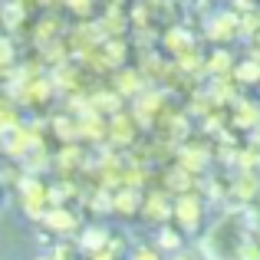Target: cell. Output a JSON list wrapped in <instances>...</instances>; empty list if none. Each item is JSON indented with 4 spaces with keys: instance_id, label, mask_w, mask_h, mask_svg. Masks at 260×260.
I'll return each mask as SVG.
<instances>
[{
    "instance_id": "obj_3",
    "label": "cell",
    "mask_w": 260,
    "mask_h": 260,
    "mask_svg": "<svg viewBox=\"0 0 260 260\" xmlns=\"http://www.w3.org/2000/svg\"><path fill=\"white\" fill-rule=\"evenodd\" d=\"M204 37L214 46H231L241 37V10H217L204 20Z\"/></svg>"
},
{
    "instance_id": "obj_4",
    "label": "cell",
    "mask_w": 260,
    "mask_h": 260,
    "mask_svg": "<svg viewBox=\"0 0 260 260\" xmlns=\"http://www.w3.org/2000/svg\"><path fill=\"white\" fill-rule=\"evenodd\" d=\"M172 204H175V198L168 194L165 188H158V191H145L139 214L145 217L148 224H155V228H165V224H172Z\"/></svg>"
},
{
    "instance_id": "obj_16",
    "label": "cell",
    "mask_w": 260,
    "mask_h": 260,
    "mask_svg": "<svg viewBox=\"0 0 260 260\" xmlns=\"http://www.w3.org/2000/svg\"><path fill=\"white\" fill-rule=\"evenodd\" d=\"M198 188V178L194 175H188V172H184V168H168V172H165V191H168V194H172V198H178V194H188V191H194Z\"/></svg>"
},
{
    "instance_id": "obj_6",
    "label": "cell",
    "mask_w": 260,
    "mask_h": 260,
    "mask_svg": "<svg viewBox=\"0 0 260 260\" xmlns=\"http://www.w3.org/2000/svg\"><path fill=\"white\" fill-rule=\"evenodd\" d=\"M40 221H43V228L50 234H59V237H70L76 231H83V221H79V214L73 208H50Z\"/></svg>"
},
{
    "instance_id": "obj_18",
    "label": "cell",
    "mask_w": 260,
    "mask_h": 260,
    "mask_svg": "<svg viewBox=\"0 0 260 260\" xmlns=\"http://www.w3.org/2000/svg\"><path fill=\"white\" fill-rule=\"evenodd\" d=\"M63 30H66V23L59 17H43L37 23V30H33V40H37L40 46H46V43H53V40H63Z\"/></svg>"
},
{
    "instance_id": "obj_15",
    "label": "cell",
    "mask_w": 260,
    "mask_h": 260,
    "mask_svg": "<svg viewBox=\"0 0 260 260\" xmlns=\"http://www.w3.org/2000/svg\"><path fill=\"white\" fill-rule=\"evenodd\" d=\"M234 66H237L234 53L224 50V46H217V50H211V56H204V73H208L211 79H214V76H231Z\"/></svg>"
},
{
    "instance_id": "obj_11",
    "label": "cell",
    "mask_w": 260,
    "mask_h": 260,
    "mask_svg": "<svg viewBox=\"0 0 260 260\" xmlns=\"http://www.w3.org/2000/svg\"><path fill=\"white\" fill-rule=\"evenodd\" d=\"M178 168H184V172H188V175H201L204 172V168H208V158H211V155H208V148H198L194 145V142H184V145H178Z\"/></svg>"
},
{
    "instance_id": "obj_24",
    "label": "cell",
    "mask_w": 260,
    "mask_h": 260,
    "mask_svg": "<svg viewBox=\"0 0 260 260\" xmlns=\"http://www.w3.org/2000/svg\"><path fill=\"white\" fill-rule=\"evenodd\" d=\"M63 4L70 7V13H73V17H79L83 23H86V20L95 13V0H63Z\"/></svg>"
},
{
    "instance_id": "obj_28",
    "label": "cell",
    "mask_w": 260,
    "mask_h": 260,
    "mask_svg": "<svg viewBox=\"0 0 260 260\" xmlns=\"http://www.w3.org/2000/svg\"><path fill=\"white\" fill-rule=\"evenodd\" d=\"M237 10H241V13H250V10H260V0H237Z\"/></svg>"
},
{
    "instance_id": "obj_30",
    "label": "cell",
    "mask_w": 260,
    "mask_h": 260,
    "mask_svg": "<svg viewBox=\"0 0 260 260\" xmlns=\"http://www.w3.org/2000/svg\"><path fill=\"white\" fill-rule=\"evenodd\" d=\"M89 260H119V257H115V254H109V250H99V254H92Z\"/></svg>"
},
{
    "instance_id": "obj_2",
    "label": "cell",
    "mask_w": 260,
    "mask_h": 260,
    "mask_svg": "<svg viewBox=\"0 0 260 260\" xmlns=\"http://www.w3.org/2000/svg\"><path fill=\"white\" fill-rule=\"evenodd\" d=\"M17 191H20V204H23V214L30 221H40V217L50 211V181L37 175H23L17 181Z\"/></svg>"
},
{
    "instance_id": "obj_23",
    "label": "cell",
    "mask_w": 260,
    "mask_h": 260,
    "mask_svg": "<svg viewBox=\"0 0 260 260\" xmlns=\"http://www.w3.org/2000/svg\"><path fill=\"white\" fill-rule=\"evenodd\" d=\"M13 66H17V46L10 37H0V76H7Z\"/></svg>"
},
{
    "instance_id": "obj_12",
    "label": "cell",
    "mask_w": 260,
    "mask_h": 260,
    "mask_svg": "<svg viewBox=\"0 0 260 260\" xmlns=\"http://www.w3.org/2000/svg\"><path fill=\"white\" fill-rule=\"evenodd\" d=\"M79 122V142H109V119H102L99 112H83L76 115Z\"/></svg>"
},
{
    "instance_id": "obj_29",
    "label": "cell",
    "mask_w": 260,
    "mask_h": 260,
    "mask_svg": "<svg viewBox=\"0 0 260 260\" xmlns=\"http://www.w3.org/2000/svg\"><path fill=\"white\" fill-rule=\"evenodd\" d=\"M168 260H198L194 254H188V250H178V254H172Z\"/></svg>"
},
{
    "instance_id": "obj_20",
    "label": "cell",
    "mask_w": 260,
    "mask_h": 260,
    "mask_svg": "<svg viewBox=\"0 0 260 260\" xmlns=\"http://www.w3.org/2000/svg\"><path fill=\"white\" fill-rule=\"evenodd\" d=\"M53 132H56V139L63 142V145L79 142V122H76V115H56V119H53Z\"/></svg>"
},
{
    "instance_id": "obj_26",
    "label": "cell",
    "mask_w": 260,
    "mask_h": 260,
    "mask_svg": "<svg viewBox=\"0 0 260 260\" xmlns=\"http://www.w3.org/2000/svg\"><path fill=\"white\" fill-rule=\"evenodd\" d=\"M128 260H165V257H161V250L155 244H139V247H132Z\"/></svg>"
},
{
    "instance_id": "obj_22",
    "label": "cell",
    "mask_w": 260,
    "mask_h": 260,
    "mask_svg": "<svg viewBox=\"0 0 260 260\" xmlns=\"http://www.w3.org/2000/svg\"><path fill=\"white\" fill-rule=\"evenodd\" d=\"M181 244H184V237H181V231L175 228V224H165V228H158V237H155V247L158 250H181Z\"/></svg>"
},
{
    "instance_id": "obj_5",
    "label": "cell",
    "mask_w": 260,
    "mask_h": 260,
    "mask_svg": "<svg viewBox=\"0 0 260 260\" xmlns=\"http://www.w3.org/2000/svg\"><path fill=\"white\" fill-rule=\"evenodd\" d=\"M142 132H145V128L139 125V119H135L132 112H125V109L109 119V142H112L115 148H132Z\"/></svg>"
},
{
    "instance_id": "obj_21",
    "label": "cell",
    "mask_w": 260,
    "mask_h": 260,
    "mask_svg": "<svg viewBox=\"0 0 260 260\" xmlns=\"http://www.w3.org/2000/svg\"><path fill=\"white\" fill-rule=\"evenodd\" d=\"M231 76L237 79V86H257L260 83V63L257 59H241V63L234 66V73H231Z\"/></svg>"
},
{
    "instance_id": "obj_14",
    "label": "cell",
    "mask_w": 260,
    "mask_h": 260,
    "mask_svg": "<svg viewBox=\"0 0 260 260\" xmlns=\"http://www.w3.org/2000/svg\"><path fill=\"white\" fill-rule=\"evenodd\" d=\"M109 228H99V224H89V228L79 231V241H76V247L79 250H86L89 257L92 254H99V250H106V244H109Z\"/></svg>"
},
{
    "instance_id": "obj_25",
    "label": "cell",
    "mask_w": 260,
    "mask_h": 260,
    "mask_svg": "<svg viewBox=\"0 0 260 260\" xmlns=\"http://www.w3.org/2000/svg\"><path fill=\"white\" fill-rule=\"evenodd\" d=\"M234 260H260V241L257 237H244L241 247H237Z\"/></svg>"
},
{
    "instance_id": "obj_13",
    "label": "cell",
    "mask_w": 260,
    "mask_h": 260,
    "mask_svg": "<svg viewBox=\"0 0 260 260\" xmlns=\"http://www.w3.org/2000/svg\"><path fill=\"white\" fill-rule=\"evenodd\" d=\"M142 198H145V191L142 188H119L112 191V211L115 214H125V217H135L142 211Z\"/></svg>"
},
{
    "instance_id": "obj_31",
    "label": "cell",
    "mask_w": 260,
    "mask_h": 260,
    "mask_svg": "<svg viewBox=\"0 0 260 260\" xmlns=\"http://www.w3.org/2000/svg\"><path fill=\"white\" fill-rule=\"evenodd\" d=\"M0 208H4V184H0Z\"/></svg>"
},
{
    "instance_id": "obj_32",
    "label": "cell",
    "mask_w": 260,
    "mask_h": 260,
    "mask_svg": "<svg viewBox=\"0 0 260 260\" xmlns=\"http://www.w3.org/2000/svg\"><path fill=\"white\" fill-rule=\"evenodd\" d=\"M33 260H53V257H46V254H43V257H33Z\"/></svg>"
},
{
    "instance_id": "obj_8",
    "label": "cell",
    "mask_w": 260,
    "mask_h": 260,
    "mask_svg": "<svg viewBox=\"0 0 260 260\" xmlns=\"http://www.w3.org/2000/svg\"><path fill=\"white\" fill-rule=\"evenodd\" d=\"M231 198L241 208H250L254 201H260V175L257 172H241L237 178H231Z\"/></svg>"
},
{
    "instance_id": "obj_9",
    "label": "cell",
    "mask_w": 260,
    "mask_h": 260,
    "mask_svg": "<svg viewBox=\"0 0 260 260\" xmlns=\"http://www.w3.org/2000/svg\"><path fill=\"white\" fill-rule=\"evenodd\" d=\"M112 89L122 95V99H135L139 92L148 89V83H145V76H142L135 66H122V70L112 73Z\"/></svg>"
},
{
    "instance_id": "obj_7",
    "label": "cell",
    "mask_w": 260,
    "mask_h": 260,
    "mask_svg": "<svg viewBox=\"0 0 260 260\" xmlns=\"http://www.w3.org/2000/svg\"><path fill=\"white\" fill-rule=\"evenodd\" d=\"M231 125L241 128V132H257L260 128V102L254 99H237L234 106H228Z\"/></svg>"
},
{
    "instance_id": "obj_27",
    "label": "cell",
    "mask_w": 260,
    "mask_h": 260,
    "mask_svg": "<svg viewBox=\"0 0 260 260\" xmlns=\"http://www.w3.org/2000/svg\"><path fill=\"white\" fill-rule=\"evenodd\" d=\"M53 260H79V247L76 244H70V241H59L56 247H53Z\"/></svg>"
},
{
    "instance_id": "obj_19",
    "label": "cell",
    "mask_w": 260,
    "mask_h": 260,
    "mask_svg": "<svg viewBox=\"0 0 260 260\" xmlns=\"http://www.w3.org/2000/svg\"><path fill=\"white\" fill-rule=\"evenodd\" d=\"M23 125V115H20V106L10 99V95H0V135L10 132V128Z\"/></svg>"
},
{
    "instance_id": "obj_1",
    "label": "cell",
    "mask_w": 260,
    "mask_h": 260,
    "mask_svg": "<svg viewBox=\"0 0 260 260\" xmlns=\"http://www.w3.org/2000/svg\"><path fill=\"white\" fill-rule=\"evenodd\" d=\"M204 211H208V201H204L201 194L194 191H188V194H178L175 204H172V221L175 228L181 231V234H198L204 224Z\"/></svg>"
},
{
    "instance_id": "obj_10",
    "label": "cell",
    "mask_w": 260,
    "mask_h": 260,
    "mask_svg": "<svg viewBox=\"0 0 260 260\" xmlns=\"http://www.w3.org/2000/svg\"><path fill=\"white\" fill-rule=\"evenodd\" d=\"M161 46H165V50H168V53H172V56L178 59L181 53L194 50V46H198V37H194V33H191L184 23H172L165 33H161Z\"/></svg>"
},
{
    "instance_id": "obj_17",
    "label": "cell",
    "mask_w": 260,
    "mask_h": 260,
    "mask_svg": "<svg viewBox=\"0 0 260 260\" xmlns=\"http://www.w3.org/2000/svg\"><path fill=\"white\" fill-rule=\"evenodd\" d=\"M56 165H59V172L63 175H70V172H83L86 168V152H83V145H63L59 148V155H56Z\"/></svg>"
}]
</instances>
